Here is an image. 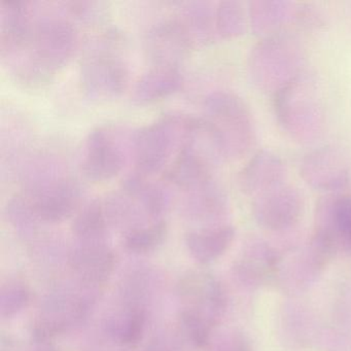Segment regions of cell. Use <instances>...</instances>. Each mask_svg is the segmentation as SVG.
Instances as JSON below:
<instances>
[{
	"mask_svg": "<svg viewBox=\"0 0 351 351\" xmlns=\"http://www.w3.org/2000/svg\"><path fill=\"white\" fill-rule=\"evenodd\" d=\"M80 45L81 36L66 3L30 1L21 23L0 34V56L18 84L36 89L53 81Z\"/></svg>",
	"mask_w": 351,
	"mask_h": 351,
	"instance_id": "obj_1",
	"label": "cell"
},
{
	"mask_svg": "<svg viewBox=\"0 0 351 351\" xmlns=\"http://www.w3.org/2000/svg\"><path fill=\"white\" fill-rule=\"evenodd\" d=\"M20 194L40 223H57L75 215L83 189L57 156L34 163L20 180Z\"/></svg>",
	"mask_w": 351,
	"mask_h": 351,
	"instance_id": "obj_2",
	"label": "cell"
},
{
	"mask_svg": "<svg viewBox=\"0 0 351 351\" xmlns=\"http://www.w3.org/2000/svg\"><path fill=\"white\" fill-rule=\"evenodd\" d=\"M200 120L170 112L153 124L137 129L133 145V173L152 178L165 171L178 152L192 138Z\"/></svg>",
	"mask_w": 351,
	"mask_h": 351,
	"instance_id": "obj_3",
	"label": "cell"
},
{
	"mask_svg": "<svg viewBox=\"0 0 351 351\" xmlns=\"http://www.w3.org/2000/svg\"><path fill=\"white\" fill-rule=\"evenodd\" d=\"M180 293V319L186 336L199 348L208 346L213 328L225 312V291L213 277L193 273L182 280Z\"/></svg>",
	"mask_w": 351,
	"mask_h": 351,
	"instance_id": "obj_4",
	"label": "cell"
},
{
	"mask_svg": "<svg viewBox=\"0 0 351 351\" xmlns=\"http://www.w3.org/2000/svg\"><path fill=\"white\" fill-rule=\"evenodd\" d=\"M120 42L117 34H104L92 45L84 58L82 88L90 99H116L128 88L130 71Z\"/></svg>",
	"mask_w": 351,
	"mask_h": 351,
	"instance_id": "obj_5",
	"label": "cell"
},
{
	"mask_svg": "<svg viewBox=\"0 0 351 351\" xmlns=\"http://www.w3.org/2000/svg\"><path fill=\"white\" fill-rule=\"evenodd\" d=\"M135 129L123 125L98 127L88 134L80 155V168L87 180L104 182L118 176L132 161Z\"/></svg>",
	"mask_w": 351,
	"mask_h": 351,
	"instance_id": "obj_6",
	"label": "cell"
},
{
	"mask_svg": "<svg viewBox=\"0 0 351 351\" xmlns=\"http://www.w3.org/2000/svg\"><path fill=\"white\" fill-rule=\"evenodd\" d=\"M145 44L149 58L158 66L178 67L194 50L176 15L154 25Z\"/></svg>",
	"mask_w": 351,
	"mask_h": 351,
	"instance_id": "obj_7",
	"label": "cell"
},
{
	"mask_svg": "<svg viewBox=\"0 0 351 351\" xmlns=\"http://www.w3.org/2000/svg\"><path fill=\"white\" fill-rule=\"evenodd\" d=\"M182 86L184 77L178 67L154 65L135 84L131 101L137 106H149L180 91Z\"/></svg>",
	"mask_w": 351,
	"mask_h": 351,
	"instance_id": "obj_8",
	"label": "cell"
},
{
	"mask_svg": "<svg viewBox=\"0 0 351 351\" xmlns=\"http://www.w3.org/2000/svg\"><path fill=\"white\" fill-rule=\"evenodd\" d=\"M233 230L227 226H207L191 230L184 241L191 256L200 264L221 258L233 241Z\"/></svg>",
	"mask_w": 351,
	"mask_h": 351,
	"instance_id": "obj_9",
	"label": "cell"
},
{
	"mask_svg": "<svg viewBox=\"0 0 351 351\" xmlns=\"http://www.w3.org/2000/svg\"><path fill=\"white\" fill-rule=\"evenodd\" d=\"M112 225L104 199H96L81 207L73 223V234L77 244H106Z\"/></svg>",
	"mask_w": 351,
	"mask_h": 351,
	"instance_id": "obj_10",
	"label": "cell"
},
{
	"mask_svg": "<svg viewBox=\"0 0 351 351\" xmlns=\"http://www.w3.org/2000/svg\"><path fill=\"white\" fill-rule=\"evenodd\" d=\"M180 208L186 221L208 223L223 213V199L210 180L182 192Z\"/></svg>",
	"mask_w": 351,
	"mask_h": 351,
	"instance_id": "obj_11",
	"label": "cell"
},
{
	"mask_svg": "<svg viewBox=\"0 0 351 351\" xmlns=\"http://www.w3.org/2000/svg\"><path fill=\"white\" fill-rule=\"evenodd\" d=\"M176 17L194 49L209 42L213 34V20L210 10L206 3L190 1L184 3L178 14H176Z\"/></svg>",
	"mask_w": 351,
	"mask_h": 351,
	"instance_id": "obj_12",
	"label": "cell"
},
{
	"mask_svg": "<svg viewBox=\"0 0 351 351\" xmlns=\"http://www.w3.org/2000/svg\"><path fill=\"white\" fill-rule=\"evenodd\" d=\"M167 231V223L164 219L147 223L124 232L123 245L134 254H149L163 244Z\"/></svg>",
	"mask_w": 351,
	"mask_h": 351,
	"instance_id": "obj_13",
	"label": "cell"
},
{
	"mask_svg": "<svg viewBox=\"0 0 351 351\" xmlns=\"http://www.w3.org/2000/svg\"><path fill=\"white\" fill-rule=\"evenodd\" d=\"M30 291L27 285L20 280H11L3 285L0 295V310L3 317H11L27 306Z\"/></svg>",
	"mask_w": 351,
	"mask_h": 351,
	"instance_id": "obj_14",
	"label": "cell"
},
{
	"mask_svg": "<svg viewBox=\"0 0 351 351\" xmlns=\"http://www.w3.org/2000/svg\"><path fill=\"white\" fill-rule=\"evenodd\" d=\"M210 351H252V345L244 335L229 332L217 339Z\"/></svg>",
	"mask_w": 351,
	"mask_h": 351,
	"instance_id": "obj_15",
	"label": "cell"
},
{
	"mask_svg": "<svg viewBox=\"0 0 351 351\" xmlns=\"http://www.w3.org/2000/svg\"><path fill=\"white\" fill-rule=\"evenodd\" d=\"M28 351H56V349L52 345L49 344L47 341L36 340L34 347H30Z\"/></svg>",
	"mask_w": 351,
	"mask_h": 351,
	"instance_id": "obj_16",
	"label": "cell"
}]
</instances>
